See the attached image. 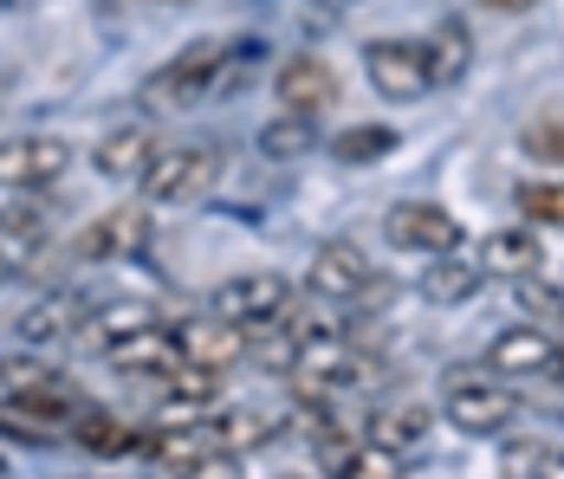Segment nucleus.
I'll use <instances>...</instances> for the list:
<instances>
[{
	"label": "nucleus",
	"instance_id": "obj_36",
	"mask_svg": "<svg viewBox=\"0 0 564 479\" xmlns=\"http://www.w3.org/2000/svg\"><path fill=\"white\" fill-rule=\"evenodd\" d=\"M325 7H357V0H325Z\"/></svg>",
	"mask_w": 564,
	"mask_h": 479
},
{
	"label": "nucleus",
	"instance_id": "obj_34",
	"mask_svg": "<svg viewBox=\"0 0 564 479\" xmlns=\"http://www.w3.org/2000/svg\"><path fill=\"white\" fill-rule=\"evenodd\" d=\"M480 7H500V13H525V7H539V0H480Z\"/></svg>",
	"mask_w": 564,
	"mask_h": 479
},
{
	"label": "nucleus",
	"instance_id": "obj_15",
	"mask_svg": "<svg viewBox=\"0 0 564 479\" xmlns=\"http://www.w3.org/2000/svg\"><path fill=\"white\" fill-rule=\"evenodd\" d=\"M163 156V143H156V130L150 123H117L111 137H98V175H111V182H143L150 175V162Z\"/></svg>",
	"mask_w": 564,
	"mask_h": 479
},
{
	"label": "nucleus",
	"instance_id": "obj_19",
	"mask_svg": "<svg viewBox=\"0 0 564 479\" xmlns=\"http://www.w3.org/2000/svg\"><path fill=\"white\" fill-rule=\"evenodd\" d=\"M480 285H487L480 253H442V260H429V272H422V298L429 305H467Z\"/></svg>",
	"mask_w": 564,
	"mask_h": 479
},
{
	"label": "nucleus",
	"instance_id": "obj_20",
	"mask_svg": "<svg viewBox=\"0 0 564 479\" xmlns=\"http://www.w3.org/2000/svg\"><path fill=\"white\" fill-rule=\"evenodd\" d=\"M13 402V415H33V427H78L91 409L65 389V375H53V382H40V389H26V395H7Z\"/></svg>",
	"mask_w": 564,
	"mask_h": 479
},
{
	"label": "nucleus",
	"instance_id": "obj_18",
	"mask_svg": "<svg viewBox=\"0 0 564 479\" xmlns=\"http://www.w3.org/2000/svg\"><path fill=\"white\" fill-rule=\"evenodd\" d=\"M429 427H435V409L409 395V402H383V409L364 422V440H377V447H390V454H409V447L429 440Z\"/></svg>",
	"mask_w": 564,
	"mask_h": 479
},
{
	"label": "nucleus",
	"instance_id": "obj_22",
	"mask_svg": "<svg viewBox=\"0 0 564 479\" xmlns=\"http://www.w3.org/2000/svg\"><path fill=\"white\" fill-rule=\"evenodd\" d=\"M390 150H395V130H390V123H350V130H338V137H332V156L350 162V168L383 162Z\"/></svg>",
	"mask_w": 564,
	"mask_h": 479
},
{
	"label": "nucleus",
	"instance_id": "obj_10",
	"mask_svg": "<svg viewBox=\"0 0 564 479\" xmlns=\"http://www.w3.org/2000/svg\"><path fill=\"white\" fill-rule=\"evenodd\" d=\"M487 370L507 375V382H525V375H545L558 370V337L539 330V324H512L487 344Z\"/></svg>",
	"mask_w": 564,
	"mask_h": 479
},
{
	"label": "nucleus",
	"instance_id": "obj_2",
	"mask_svg": "<svg viewBox=\"0 0 564 479\" xmlns=\"http://www.w3.org/2000/svg\"><path fill=\"white\" fill-rule=\"evenodd\" d=\"M442 415L460 434H507L519 422V395L494 370H454L448 389H442Z\"/></svg>",
	"mask_w": 564,
	"mask_h": 479
},
{
	"label": "nucleus",
	"instance_id": "obj_35",
	"mask_svg": "<svg viewBox=\"0 0 564 479\" xmlns=\"http://www.w3.org/2000/svg\"><path fill=\"white\" fill-rule=\"evenodd\" d=\"M7 279H13V253H7V247H0V285H7Z\"/></svg>",
	"mask_w": 564,
	"mask_h": 479
},
{
	"label": "nucleus",
	"instance_id": "obj_23",
	"mask_svg": "<svg viewBox=\"0 0 564 479\" xmlns=\"http://www.w3.org/2000/svg\"><path fill=\"white\" fill-rule=\"evenodd\" d=\"M467 46H474L467 26H460V20H442L435 40H429V78H435V85H454V78L467 72Z\"/></svg>",
	"mask_w": 564,
	"mask_h": 479
},
{
	"label": "nucleus",
	"instance_id": "obj_8",
	"mask_svg": "<svg viewBox=\"0 0 564 479\" xmlns=\"http://www.w3.org/2000/svg\"><path fill=\"white\" fill-rule=\"evenodd\" d=\"M383 240H390L395 253L442 260V253H460V220L442 202H402V208L383 214Z\"/></svg>",
	"mask_w": 564,
	"mask_h": 479
},
{
	"label": "nucleus",
	"instance_id": "obj_1",
	"mask_svg": "<svg viewBox=\"0 0 564 479\" xmlns=\"http://www.w3.org/2000/svg\"><path fill=\"white\" fill-rule=\"evenodd\" d=\"M227 40H195V46H182V53L143 85V105L150 110H195L202 98H215L227 91Z\"/></svg>",
	"mask_w": 564,
	"mask_h": 479
},
{
	"label": "nucleus",
	"instance_id": "obj_30",
	"mask_svg": "<svg viewBox=\"0 0 564 479\" xmlns=\"http://www.w3.org/2000/svg\"><path fill=\"white\" fill-rule=\"evenodd\" d=\"M53 363H40V357H0V389L7 395H26V389H40V382H53Z\"/></svg>",
	"mask_w": 564,
	"mask_h": 479
},
{
	"label": "nucleus",
	"instance_id": "obj_28",
	"mask_svg": "<svg viewBox=\"0 0 564 479\" xmlns=\"http://www.w3.org/2000/svg\"><path fill=\"white\" fill-rule=\"evenodd\" d=\"M519 214L532 227H564V175L558 182H525L519 188Z\"/></svg>",
	"mask_w": 564,
	"mask_h": 479
},
{
	"label": "nucleus",
	"instance_id": "obj_33",
	"mask_svg": "<svg viewBox=\"0 0 564 479\" xmlns=\"http://www.w3.org/2000/svg\"><path fill=\"white\" fill-rule=\"evenodd\" d=\"M532 479H564V454H558V447H545V460L532 467Z\"/></svg>",
	"mask_w": 564,
	"mask_h": 479
},
{
	"label": "nucleus",
	"instance_id": "obj_3",
	"mask_svg": "<svg viewBox=\"0 0 564 479\" xmlns=\"http://www.w3.org/2000/svg\"><path fill=\"white\" fill-rule=\"evenodd\" d=\"M208 312L247 324L253 337H260V330H280L285 312H292V279H285V272H240V279H221L215 298H208Z\"/></svg>",
	"mask_w": 564,
	"mask_h": 479
},
{
	"label": "nucleus",
	"instance_id": "obj_4",
	"mask_svg": "<svg viewBox=\"0 0 564 479\" xmlns=\"http://www.w3.org/2000/svg\"><path fill=\"white\" fill-rule=\"evenodd\" d=\"M221 182V150L215 143H182V150H163L143 175V195L156 208H182V202H202L208 188Z\"/></svg>",
	"mask_w": 564,
	"mask_h": 479
},
{
	"label": "nucleus",
	"instance_id": "obj_25",
	"mask_svg": "<svg viewBox=\"0 0 564 479\" xmlns=\"http://www.w3.org/2000/svg\"><path fill=\"white\" fill-rule=\"evenodd\" d=\"M156 305L143 298H117L111 312H98V344H117V337H137V330H156Z\"/></svg>",
	"mask_w": 564,
	"mask_h": 479
},
{
	"label": "nucleus",
	"instance_id": "obj_7",
	"mask_svg": "<svg viewBox=\"0 0 564 479\" xmlns=\"http://www.w3.org/2000/svg\"><path fill=\"white\" fill-rule=\"evenodd\" d=\"M364 72H370V85H377L390 105H415L422 91H435V78H429V46H415V40H370V46H364Z\"/></svg>",
	"mask_w": 564,
	"mask_h": 479
},
{
	"label": "nucleus",
	"instance_id": "obj_9",
	"mask_svg": "<svg viewBox=\"0 0 564 479\" xmlns=\"http://www.w3.org/2000/svg\"><path fill=\"white\" fill-rule=\"evenodd\" d=\"M72 168L65 137H7L0 143V188H53Z\"/></svg>",
	"mask_w": 564,
	"mask_h": 479
},
{
	"label": "nucleus",
	"instance_id": "obj_14",
	"mask_svg": "<svg viewBox=\"0 0 564 479\" xmlns=\"http://www.w3.org/2000/svg\"><path fill=\"white\" fill-rule=\"evenodd\" d=\"M137 454L150 467H163V473H188L195 460L221 454V440H215V427H202V422H170V427H156V434H143Z\"/></svg>",
	"mask_w": 564,
	"mask_h": 479
},
{
	"label": "nucleus",
	"instance_id": "obj_31",
	"mask_svg": "<svg viewBox=\"0 0 564 479\" xmlns=\"http://www.w3.org/2000/svg\"><path fill=\"white\" fill-rule=\"evenodd\" d=\"M175 479H240V460L234 454H208V460H195L188 473H175Z\"/></svg>",
	"mask_w": 564,
	"mask_h": 479
},
{
	"label": "nucleus",
	"instance_id": "obj_24",
	"mask_svg": "<svg viewBox=\"0 0 564 479\" xmlns=\"http://www.w3.org/2000/svg\"><path fill=\"white\" fill-rule=\"evenodd\" d=\"M312 137H318V130H312V117H292V110H285L280 123H267V130H260V156L292 162V156H305V150H312Z\"/></svg>",
	"mask_w": 564,
	"mask_h": 479
},
{
	"label": "nucleus",
	"instance_id": "obj_11",
	"mask_svg": "<svg viewBox=\"0 0 564 479\" xmlns=\"http://www.w3.org/2000/svg\"><path fill=\"white\" fill-rule=\"evenodd\" d=\"M364 285H370V260H364L357 240H325L318 260L305 266V292H312V298H332V305L357 298Z\"/></svg>",
	"mask_w": 564,
	"mask_h": 479
},
{
	"label": "nucleus",
	"instance_id": "obj_27",
	"mask_svg": "<svg viewBox=\"0 0 564 479\" xmlns=\"http://www.w3.org/2000/svg\"><path fill=\"white\" fill-rule=\"evenodd\" d=\"M519 150H525V162H539V168H564V117H539V123H525Z\"/></svg>",
	"mask_w": 564,
	"mask_h": 479
},
{
	"label": "nucleus",
	"instance_id": "obj_26",
	"mask_svg": "<svg viewBox=\"0 0 564 479\" xmlns=\"http://www.w3.org/2000/svg\"><path fill=\"white\" fill-rule=\"evenodd\" d=\"M156 382H163V395H170V402H182V409H202V402L221 389V375H215V370H195V363H175V370L156 375Z\"/></svg>",
	"mask_w": 564,
	"mask_h": 479
},
{
	"label": "nucleus",
	"instance_id": "obj_6",
	"mask_svg": "<svg viewBox=\"0 0 564 479\" xmlns=\"http://www.w3.org/2000/svg\"><path fill=\"white\" fill-rule=\"evenodd\" d=\"M175 330V350H182V363H195V370H240L247 363V350H253V330L247 324L221 318V312H202V318H182L170 324Z\"/></svg>",
	"mask_w": 564,
	"mask_h": 479
},
{
	"label": "nucleus",
	"instance_id": "obj_21",
	"mask_svg": "<svg viewBox=\"0 0 564 479\" xmlns=\"http://www.w3.org/2000/svg\"><path fill=\"white\" fill-rule=\"evenodd\" d=\"M208 427H215L221 454H247V447H267V440L280 434V415H260V409H221Z\"/></svg>",
	"mask_w": 564,
	"mask_h": 479
},
{
	"label": "nucleus",
	"instance_id": "obj_37",
	"mask_svg": "<svg viewBox=\"0 0 564 479\" xmlns=\"http://www.w3.org/2000/svg\"><path fill=\"white\" fill-rule=\"evenodd\" d=\"M558 370H564V344H558Z\"/></svg>",
	"mask_w": 564,
	"mask_h": 479
},
{
	"label": "nucleus",
	"instance_id": "obj_29",
	"mask_svg": "<svg viewBox=\"0 0 564 479\" xmlns=\"http://www.w3.org/2000/svg\"><path fill=\"white\" fill-rule=\"evenodd\" d=\"M78 440H85L91 454H123V447H137L143 434H130L117 415H98V422H78Z\"/></svg>",
	"mask_w": 564,
	"mask_h": 479
},
{
	"label": "nucleus",
	"instance_id": "obj_12",
	"mask_svg": "<svg viewBox=\"0 0 564 479\" xmlns=\"http://www.w3.org/2000/svg\"><path fill=\"white\" fill-rule=\"evenodd\" d=\"M85 324H91V312H85L78 292H46V298H33V305L13 318V330H20V344L53 350V344H65V337H78Z\"/></svg>",
	"mask_w": 564,
	"mask_h": 479
},
{
	"label": "nucleus",
	"instance_id": "obj_32",
	"mask_svg": "<svg viewBox=\"0 0 564 479\" xmlns=\"http://www.w3.org/2000/svg\"><path fill=\"white\" fill-rule=\"evenodd\" d=\"M519 292H525V305H532L539 318H552V312H564V298L552 292V285H539V279H519Z\"/></svg>",
	"mask_w": 564,
	"mask_h": 479
},
{
	"label": "nucleus",
	"instance_id": "obj_5",
	"mask_svg": "<svg viewBox=\"0 0 564 479\" xmlns=\"http://www.w3.org/2000/svg\"><path fill=\"white\" fill-rule=\"evenodd\" d=\"M156 247V214H150V202L143 208H111V214H98L85 233H78V260L85 266H117V260H143Z\"/></svg>",
	"mask_w": 564,
	"mask_h": 479
},
{
	"label": "nucleus",
	"instance_id": "obj_13",
	"mask_svg": "<svg viewBox=\"0 0 564 479\" xmlns=\"http://www.w3.org/2000/svg\"><path fill=\"white\" fill-rule=\"evenodd\" d=\"M273 98H280L292 117H318L325 105H338V78H332V65H325V58L299 53V58H285V65H280Z\"/></svg>",
	"mask_w": 564,
	"mask_h": 479
},
{
	"label": "nucleus",
	"instance_id": "obj_17",
	"mask_svg": "<svg viewBox=\"0 0 564 479\" xmlns=\"http://www.w3.org/2000/svg\"><path fill=\"white\" fill-rule=\"evenodd\" d=\"M105 357H111V370H123V375H170L175 363H182L170 324L137 330V337H117V344H105Z\"/></svg>",
	"mask_w": 564,
	"mask_h": 479
},
{
	"label": "nucleus",
	"instance_id": "obj_16",
	"mask_svg": "<svg viewBox=\"0 0 564 479\" xmlns=\"http://www.w3.org/2000/svg\"><path fill=\"white\" fill-rule=\"evenodd\" d=\"M480 266H487V279H539V266H545V247H539V233L532 227H494L487 240H480Z\"/></svg>",
	"mask_w": 564,
	"mask_h": 479
}]
</instances>
